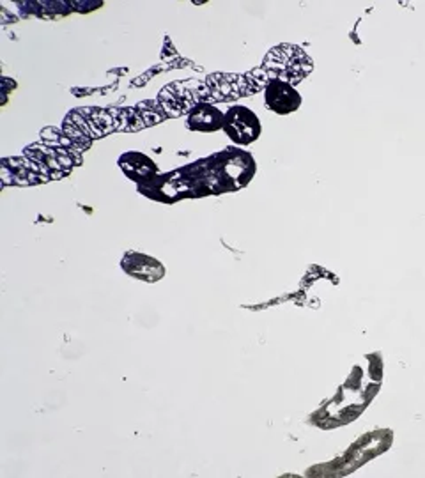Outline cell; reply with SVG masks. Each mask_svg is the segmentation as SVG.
I'll list each match as a JSON object with an SVG mask.
<instances>
[{"instance_id":"obj_7","label":"cell","mask_w":425,"mask_h":478,"mask_svg":"<svg viewBox=\"0 0 425 478\" xmlns=\"http://www.w3.org/2000/svg\"><path fill=\"white\" fill-rule=\"evenodd\" d=\"M119 165L122 172L130 179L140 183V186L151 183L158 176V167L155 165V161H151L140 153H126L122 158L119 159Z\"/></svg>"},{"instance_id":"obj_2","label":"cell","mask_w":425,"mask_h":478,"mask_svg":"<svg viewBox=\"0 0 425 478\" xmlns=\"http://www.w3.org/2000/svg\"><path fill=\"white\" fill-rule=\"evenodd\" d=\"M25 158L38 163L49 179L64 177L73 165L82 163V157L62 148H50L47 144H32L25 151Z\"/></svg>"},{"instance_id":"obj_4","label":"cell","mask_w":425,"mask_h":478,"mask_svg":"<svg viewBox=\"0 0 425 478\" xmlns=\"http://www.w3.org/2000/svg\"><path fill=\"white\" fill-rule=\"evenodd\" d=\"M2 179L5 185H38L49 181L41 167L29 158H5L2 161Z\"/></svg>"},{"instance_id":"obj_5","label":"cell","mask_w":425,"mask_h":478,"mask_svg":"<svg viewBox=\"0 0 425 478\" xmlns=\"http://www.w3.org/2000/svg\"><path fill=\"white\" fill-rule=\"evenodd\" d=\"M266 106L280 115L296 112L302 106V95L285 80H271L266 86Z\"/></svg>"},{"instance_id":"obj_1","label":"cell","mask_w":425,"mask_h":478,"mask_svg":"<svg viewBox=\"0 0 425 478\" xmlns=\"http://www.w3.org/2000/svg\"><path fill=\"white\" fill-rule=\"evenodd\" d=\"M258 165L250 153H245L238 148H229L212 158L203 159L192 167L179 170L185 176V181H174L170 174L153 179L157 183V192H153L151 199L168 197L170 201L181 199L185 186L190 195H218L223 192H236L245 188L252 177L256 176Z\"/></svg>"},{"instance_id":"obj_6","label":"cell","mask_w":425,"mask_h":478,"mask_svg":"<svg viewBox=\"0 0 425 478\" xmlns=\"http://www.w3.org/2000/svg\"><path fill=\"white\" fill-rule=\"evenodd\" d=\"M121 266L130 276L142 280V282H149V284L158 282L159 278H163V275H165L163 265L157 259L146 256V254L130 252L124 256Z\"/></svg>"},{"instance_id":"obj_3","label":"cell","mask_w":425,"mask_h":478,"mask_svg":"<svg viewBox=\"0 0 425 478\" xmlns=\"http://www.w3.org/2000/svg\"><path fill=\"white\" fill-rule=\"evenodd\" d=\"M223 131L234 144L249 146L261 137V121L247 106H232L225 113Z\"/></svg>"},{"instance_id":"obj_8","label":"cell","mask_w":425,"mask_h":478,"mask_svg":"<svg viewBox=\"0 0 425 478\" xmlns=\"http://www.w3.org/2000/svg\"><path fill=\"white\" fill-rule=\"evenodd\" d=\"M223 121H225V113H222L216 106L210 105V104H199L194 106L188 113V128L192 131H216V130H223Z\"/></svg>"}]
</instances>
